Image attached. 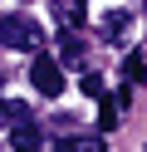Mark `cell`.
<instances>
[{"label": "cell", "mask_w": 147, "mask_h": 152, "mask_svg": "<svg viewBox=\"0 0 147 152\" xmlns=\"http://www.w3.org/2000/svg\"><path fill=\"white\" fill-rule=\"evenodd\" d=\"M0 44H10V49H39L44 44V30L29 15H5L0 20Z\"/></svg>", "instance_id": "obj_1"}, {"label": "cell", "mask_w": 147, "mask_h": 152, "mask_svg": "<svg viewBox=\"0 0 147 152\" xmlns=\"http://www.w3.org/2000/svg\"><path fill=\"white\" fill-rule=\"evenodd\" d=\"M29 83H34L44 98H59V93H64V64L49 59V54H39V59L29 64Z\"/></svg>", "instance_id": "obj_2"}, {"label": "cell", "mask_w": 147, "mask_h": 152, "mask_svg": "<svg viewBox=\"0 0 147 152\" xmlns=\"http://www.w3.org/2000/svg\"><path fill=\"white\" fill-rule=\"evenodd\" d=\"M39 147H44V132H39L34 128V123H15V137H10V152H39Z\"/></svg>", "instance_id": "obj_3"}, {"label": "cell", "mask_w": 147, "mask_h": 152, "mask_svg": "<svg viewBox=\"0 0 147 152\" xmlns=\"http://www.w3.org/2000/svg\"><path fill=\"white\" fill-rule=\"evenodd\" d=\"M127 30H132V15H127V10H113L103 20V34H108V39H127Z\"/></svg>", "instance_id": "obj_4"}, {"label": "cell", "mask_w": 147, "mask_h": 152, "mask_svg": "<svg viewBox=\"0 0 147 152\" xmlns=\"http://www.w3.org/2000/svg\"><path fill=\"white\" fill-rule=\"evenodd\" d=\"M83 59V39H78V34H64V39H59V64H78Z\"/></svg>", "instance_id": "obj_5"}, {"label": "cell", "mask_w": 147, "mask_h": 152, "mask_svg": "<svg viewBox=\"0 0 147 152\" xmlns=\"http://www.w3.org/2000/svg\"><path fill=\"white\" fill-rule=\"evenodd\" d=\"M118 113H123V103H118V98H103V108H98V128L113 132V128H118Z\"/></svg>", "instance_id": "obj_6"}, {"label": "cell", "mask_w": 147, "mask_h": 152, "mask_svg": "<svg viewBox=\"0 0 147 152\" xmlns=\"http://www.w3.org/2000/svg\"><path fill=\"white\" fill-rule=\"evenodd\" d=\"M123 74H127V83H142V79H147V59H142V54H127Z\"/></svg>", "instance_id": "obj_7"}, {"label": "cell", "mask_w": 147, "mask_h": 152, "mask_svg": "<svg viewBox=\"0 0 147 152\" xmlns=\"http://www.w3.org/2000/svg\"><path fill=\"white\" fill-rule=\"evenodd\" d=\"M0 118H10V123H25V118H29V108L10 98V103H0Z\"/></svg>", "instance_id": "obj_8"}, {"label": "cell", "mask_w": 147, "mask_h": 152, "mask_svg": "<svg viewBox=\"0 0 147 152\" xmlns=\"http://www.w3.org/2000/svg\"><path fill=\"white\" fill-rule=\"evenodd\" d=\"M83 93H93V98H98V93H103V79H98V74H83Z\"/></svg>", "instance_id": "obj_9"}, {"label": "cell", "mask_w": 147, "mask_h": 152, "mask_svg": "<svg viewBox=\"0 0 147 152\" xmlns=\"http://www.w3.org/2000/svg\"><path fill=\"white\" fill-rule=\"evenodd\" d=\"M83 147H88L83 137H59V152H83Z\"/></svg>", "instance_id": "obj_10"}]
</instances>
